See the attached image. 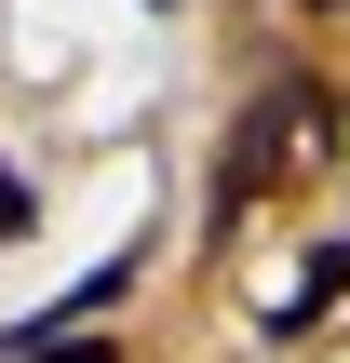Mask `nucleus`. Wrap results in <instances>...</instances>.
Segmentation results:
<instances>
[{"label": "nucleus", "instance_id": "nucleus-3", "mask_svg": "<svg viewBox=\"0 0 350 363\" xmlns=\"http://www.w3.org/2000/svg\"><path fill=\"white\" fill-rule=\"evenodd\" d=\"M13 350H27V363H121V350H108V337H40V323H27Z\"/></svg>", "mask_w": 350, "mask_h": 363}, {"label": "nucleus", "instance_id": "nucleus-1", "mask_svg": "<svg viewBox=\"0 0 350 363\" xmlns=\"http://www.w3.org/2000/svg\"><path fill=\"white\" fill-rule=\"evenodd\" d=\"M297 135H324V94H310V81H283V94H256V108L229 121V162H216V242L270 202V175H283V162H310Z\"/></svg>", "mask_w": 350, "mask_h": 363}, {"label": "nucleus", "instance_id": "nucleus-4", "mask_svg": "<svg viewBox=\"0 0 350 363\" xmlns=\"http://www.w3.org/2000/svg\"><path fill=\"white\" fill-rule=\"evenodd\" d=\"M13 229H27V175L0 162V242H13Z\"/></svg>", "mask_w": 350, "mask_h": 363}, {"label": "nucleus", "instance_id": "nucleus-2", "mask_svg": "<svg viewBox=\"0 0 350 363\" xmlns=\"http://www.w3.org/2000/svg\"><path fill=\"white\" fill-rule=\"evenodd\" d=\"M324 296H350V242H324V256H310V283H297V296H283V323H310V310H324Z\"/></svg>", "mask_w": 350, "mask_h": 363}]
</instances>
